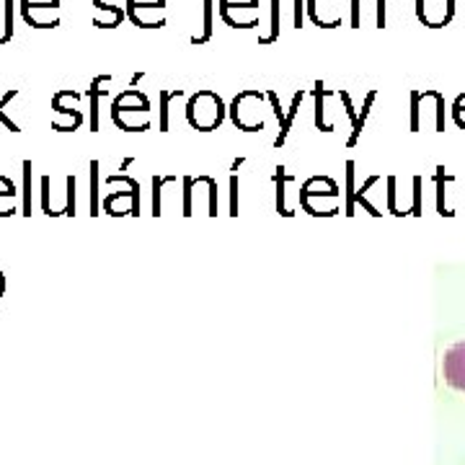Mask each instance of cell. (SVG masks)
<instances>
[{
	"instance_id": "obj_12",
	"label": "cell",
	"mask_w": 465,
	"mask_h": 465,
	"mask_svg": "<svg viewBox=\"0 0 465 465\" xmlns=\"http://www.w3.org/2000/svg\"><path fill=\"white\" fill-rule=\"evenodd\" d=\"M166 16V0H127V18L137 29H163Z\"/></svg>"
},
{
	"instance_id": "obj_24",
	"label": "cell",
	"mask_w": 465,
	"mask_h": 465,
	"mask_svg": "<svg viewBox=\"0 0 465 465\" xmlns=\"http://www.w3.org/2000/svg\"><path fill=\"white\" fill-rule=\"evenodd\" d=\"M213 11H215V0H202V26L200 32L189 39L192 45H207V42L213 39V32H215V29H213V24H215Z\"/></svg>"
},
{
	"instance_id": "obj_6",
	"label": "cell",
	"mask_w": 465,
	"mask_h": 465,
	"mask_svg": "<svg viewBox=\"0 0 465 465\" xmlns=\"http://www.w3.org/2000/svg\"><path fill=\"white\" fill-rule=\"evenodd\" d=\"M445 133V96L440 91H411V133Z\"/></svg>"
},
{
	"instance_id": "obj_27",
	"label": "cell",
	"mask_w": 465,
	"mask_h": 465,
	"mask_svg": "<svg viewBox=\"0 0 465 465\" xmlns=\"http://www.w3.org/2000/svg\"><path fill=\"white\" fill-rule=\"evenodd\" d=\"M14 0H0V45H8L14 39Z\"/></svg>"
},
{
	"instance_id": "obj_17",
	"label": "cell",
	"mask_w": 465,
	"mask_h": 465,
	"mask_svg": "<svg viewBox=\"0 0 465 465\" xmlns=\"http://www.w3.org/2000/svg\"><path fill=\"white\" fill-rule=\"evenodd\" d=\"M127 18V0H94V26L116 29Z\"/></svg>"
},
{
	"instance_id": "obj_22",
	"label": "cell",
	"mask_w": 465,
	"mask_h": 465,
	"mask_svg": "<svg viewBox=\"0 0 465 465\" xmlns=\"http://www.w3.org/2000/svg\"><path fill=\"white\" fill-rule=\"evenodd\" d=\"M375 99H378V91H370V94L365 96L362 112H357L354 122H351V133H349V137H347V148H354V145L360 143V134H362V130H365V124H367V119H370V112H372V104H375Z\"/></svg>"
},
{
	"instance_id": "obj_13",
	"label": "cell",
	"mask_w": 465,
	"mask_h": 465,
	"mask_svg": "<svg viewBox=\"0 0 465 465\" xmlns=\"http://www.w3.org/2000/svg\"><path fill=\"white\" fill-rule=\"evenodd\" d=\"M347 3L344 0H308L305 3V16L311 18L321 29H336L347 16Z\"/></svg>"
},
{
	"instance_id": "obj_11",
	"label": "cell",
	"mask_w": 465,
	"mask_h": 465,
	"mask_svg": "<svg viewBox=\"0 0 465 465\" xmlns=\"http://www.w3.org/2000/svg\"><path fill=\"white\" fill-rule=\"evenodd\" d=\"M21 18L32 29H57L63 21V5L60 0H21Z\"/></svg>"
},
{
	"instance_id": "obj_28",
	"label": "cell",
	"mask_w": 465,
	"mask_h": 465,
	"mask_svg": "<svg viewBox=\"0 0 465 465\" xmlns=\"http://www.w3.org/2000/svg\"><path fill=\"white\" fill-rule=\"evenodd\" d=\"M313 99H316V127L321 133H331L329 119H326V112H329V106H326V88H323L321 81L313 85Z\"/></svg>"
},
{
	"instance_id": "obj_20",
	"label": "cell",
	"mask_w": 465,
	"mask_h": 465,
	"mask_svg": "<svg viewBox=\"0 0 465 465\" xmlns=\"http://www.w3.org/2000/svg\"><path fill=\"white\" fill-rule=\"evenodd\" d=\"M182 88H163L158 91V133H168L171 130V112L176 99H182Z\"/></svg>"
},
{
	"instance_id": "obj_14",
	"label": "cell",
	"mask_w": 465,
	"mask_h": 465,
	"mask_svg": "<svg viewBox=\"0 0 465 465\" xmlns=\"http://www.w3.org/2000/svg\"><path fill=\"white\" fill-rule=\"evenodd\" d=\"M416 18L427 29H445L455 18V0H416Z\"/></svg>"
},
{
	"instance_id": "obj_35",
	"label": "cell",
	"mask_w": 465,
	"mask_h": 465,
	"mask_svg": "<svg viewBox=\"0 0 465 465\" xmlns=\"http://www.w3.org/2000/svg\"><path fill=\"white\" fill-rule=\"evenodd\" d=\"M305 21V0H295V29H302Z\"/></svg>"
},
{
	"instance_id": "obj_29",
	"label": "cell",
	"mask_w": 465,
	"mask_h": 465,
	"mask_svg": "<svg viewBox=\"0 0 465 465\" xmlns=\"http://www.w3.org/2000/svg\"><path fill=\"white\" fill-rule=\"evenodd\" d=\"M354 194H357V183H354V161H347V192H344V215L351 217L354 210H357V202H354Z\"/></svg>"
},
{
	"instance_id": "obj_1",
	"label": "cell",
	"mask_w": 465,
	"mask_h": 465,
	"mask_svg": "<svg viewBox=\"0 0 465 465\" xmlns=\"http://www.w3.org/2000/svg\"><path fill=\"white\" fill-rule=\"evenodd\" d=\"M112 122L122 133H145L153 124L150 99L137 88H124L112 99Z\"/></svg>"
},
{
	"instance_id": "obj_33",
	"label": "cell",
	"mask_w": 465,
	"mask_h": 465,
	"mask_svg": "<svg viewBox=\"0 0 465 465\" xmlns=\"http://www.w3.org/2000/svg\"><path fill=\"white\" fill-rule=\"evenodd\" d=\"M452 119H455V124L458 127H463L465 130V94H460L455 104H452Z\"/></svg>"
},
{
	"instance_id": "obj_8",
	"label": "cell",
	"mask_w": 465,
	"mask_h": 465,
	"mask_svg": "<svg viewBox=\"0 0 465 465\" xmlns=\"http://www.w3.org/2000/svg\"><path fill=\"white\" fill-rule=\"evenodd\" d=\"M42 213L50 217H73L75 215V176H63L57 186V179L42 176Z\"/></svg>"
},
{
	"instance_id": "obj_23",
	"label": "cell",
	"mask_w": 465,
	"mask_h": 465,
	"mask_svg": "<svg viewBox=\"0 0 465 465\" xmlns=\"http://www.w3.org/2000/svg\"><path fill=\"white\" fill-rule=\"evenodd\" d=\"M18 213L16 183L0 176V217H11Z\"/></svg>"
},
{
	"instance_id": "obj_5",
	"label": "cell",
	"mask_w": 465,
	"mask_h": 465,
	"mask_svg": "<svg viewBox=\"0 0 465 465\" xmlns=\"http://www.w3.org/2000/svg\"><path fill=\"white\" fill-rule=\"evenodd\" d=\"M106 194L101 200V213L112 217L140 215V183L130 176H109Z\"/></svg>"
},
{
	"instance_id": "obj_30",
	"label": "cell",
	"mask_w": 465,
	"mask_h": 465,
	"mask_svg": "<svg viewBox=\"0 0 465 465\" xmlns=\"http://www.w3.org/2000/svg\"><path fill=\"white\" fill-rule=\"evenodd\" d=\"M18 94H21L18 88H11V91H8V94H5V96L0 99V124H3L5 130H11V133H21V127H18V122H14L11 116L5 114V109L11 106V101L16 99Z\"/></svg>"
},
{
	"instance_id": "obj_21",
	"label": "cell",
	"mask_w": 465,
	"mask_h": 465,
	"mask_svg": "<svg viewBox=\"0 0 465 465\" xmlns=\"http://www.w3.org/2000/svg\"><path fill=\"white\" fill-rule=\"evenodd\" d=\"M295 183V176L287 173V168L277 166V173H274V186H277V213L282 217H292L295 210L287 204V186Z\"/></svg>"
},
{
	"instance_id": "obj_18",
	"label": "cell",
	"mask_w": 465,
	"mask_h": 465,
	"mask_svg": "<svg viewBox=\"0 0 465 465\" xmlns=\"http://www.w3.org/2000/svg\"><path fill=\"white\" fill-rule=\"evenodd\" d=\"M109 85H112V75H96L91 85H88V124H91V133H99L101 127V99L109 96Z\"/></svg>"
},
{
	"instance_id": "obj_3",
	"label": "cell",
	"mask_w": 465,
	"mask_h": 465,
	"mask_svg": "<svg viewBox=\"0 0 465 465\" xmlns=\"http://www.w3.org/2000/svg\"><path fill=\"white\" fill-rule=\"evenodd\" d=\"M272 104L266 99L264 91L256 88H246L241 91L228 106V116L231 122L241 130V133H262L266 127V116H269Z\"/></svg>"
},
{
	"instance_id": "obj_32",
	"label": "cell",
	"mask_w": 465,
	"mask_h": 465,
	"mask_svg": "<svg viewBox=\"0 0 465 465\" xmlns=\"http://www.w3.org/2000/svg\"><path fill=\"white\" fill-rule=\"evenodd\" d=\"M21 215L32 217V161H24V204Z\"/></svg>"
},
{
	"instance_id": "obj_34",
	"label": "cell",
	"mask_w": 465,
	"mask_h": 465,
	"mask_svg": "<svg viewBox=\"0 0 465 465\" xmlns=\"http://www.w3.org/2000/svg\"><path fill=\"white\" fill-rule=\"evenodd\" d=\"M231 215H238V176H235V171L231 173Z\"/></svg>"
},
{
	"instance_id": "obj_36",
	"label": "cell",
	"mask_w": 465,
	"mask_h": 465,
	"mask_svg": "<svg viewBox=\"0 0 465 465\" xmlns=\"http://www.w3.org/2000/svg\"><path fill=\"white\" fill-rule=\"evenodd\" d=\"M5 295V274L0 272V298Z\"/></svg>"
},
{
	"instance_id": "obj_19",
	"label": "cell",
	"mask_w": 465,
	"mask_h": 465,
	"mask_svg": "<svg viewBox=\"0 0 465 465\" xmlns=\"http://www.w3.org/2000/svg\"><path fill=\"white\" fill-rule=\"evenodd\" d=\"M280 18H282V0H269L262 26H259V45L266 47L280 39Z\"/></svg>"
},
{
	"instance_id": "obj_25",
	"label": "cell",
	"mask_w": 465,
	"mask_h": 465,
	"mask_svg": "<svg viewBox=\"0 0 465 465\" xmlns=\"http://www.w3.org/2000/svg\"><path fill=\"white\" fill-rule=\"evenodd\" d=\"M179 182L176 176H153V215L161 217L166 215L163 213V200H166V189L168 186H173V183Z\"/></svg>"
},
{
	"instance_id": "obj_15",
	"label": "cell",
	"mask_w": 465,
	"mask_h": 465,
	"mask_svg": "<svg viewBox=\"0 0 465 465\" xmlns=\"http://www.w3.org/2000/svg\"><path fill=\"white\" fill-rule=\"evenodd\" d=\"M372 24L375 29H385V0H351L349 3V26L362 29Z\"/></svg>"
},
{
	"instance_id": "obj_9",
	"label": "cell",
	"mask_w": 465,
	"mask_h": 465,
	"mask_svg": "<svg viewBox=\"0 0 465 465\" xmlns=\"http://www.w3.org/2000/svg\"><path fill=\"white\" fill-rule=\"evenodd\" d=\"M84 96L73 88H63L52 96V130L57 133H75L84 124Z\"/></svg>"
},
{
	"instance_id": "obj_10",
	"label": "cell",
	"mask_w": 465,
	"mask_h": 465,
	"mask_svg": "<svg viewBox=\"0 0 465 465\" xmlns=\"http://www.w3.org/2000/svg\"><path fill=\"white\" fill-rule=\"evenodd\" d=\"M217 14L231 29H259L264 18L262 0H220Z\"/></svg>"
},
{
	"instance_id": "obj_31",
	"label": "cell",
	"mask_w": 465,
	"mask_h": 465,
	"mask_svg": "<svg viewBox=\"0 0 465 465\" xmlns=\"http://www.w3.org/2000/svg\"><path fill=\"white\" fill-rule=\"evenodd\" d=\"M99 161H91V217L101 215V197H99Z\"/></svg>"
},
{
	"instance_id": "obj_7",
	"label": "cell",
	"mask_w": 465,
	"mask_h": 465,
	"mask_svg": "<svg viewBox=\"0 0 465 465\" xmlns=\"http://www.w3.org/2000/svg\"><path fill=\"white\" fill-rule=\"evenodd\" d=\"M202 213L207 217H217V182L210 176H183V202L182 215L192 217Z\"/></svg>"
},
{
	"instance_id": "obj_2",
	"label": "cell",
	"mask_w": 465,
	"mask_h": 465,
	"mask_svg": "<svg viewBox=\"0 0 465 465\" xmlns=\"http://www.w3.org/2000/svg\"><path fill=\"white\" fill-rule=\"evenodd\" d=\"M298 202L302 213H308L311 217H333L341 210V192H339V183L329 176H313L302 182Z\"/></svg>"
},
{
	"instance_id": "obj_16",
	"label": "cell",
	"mask_w": 465,
	"mask_h": 465,
	"mask_svg": "<svg viewBox=\"0 0 465 465\" xmlns=\"http://www.w3.org/2000/svg\"><path fill=\"white\" fill-rule=\"evenodd\" d=\"M442 375L452 391H460L465 393V341H458L445 351V360H442Z\"/></svg>"
},
{
	"instance_id": "obj_26",
	"label": "cell",
	"mask_w": 465,
	"mask_h": 465,
	"mask_svg": "<svg viewBox=\"0 0 465 465\" xmlns=\"http://www.w3.org/2000/svg\"><path fill=\"white\" fill-rule=\"evenodd\" d=\"M305 91H298L295 96H292V104H290V112L284 114V124H282V130H280V134H277V140H274V148L280 150L287 143V137H290V130H292V122H295V116H298L300 112V104L305 101Z\"/></svg>"
},
{
	"instance_id": "obj_4",
	"label": "cell",
	"mask_w": 465,
	"mask_h": 465,
	"mask_svg": "<svg viewBox=\"0 0 465 465\" xmlns=\"http://www.w3.org/2000/svg\"><path fill=\"white\" fill-rule=\"evenodd\" d=\"M186 122L192 124V130L197 133H213L217 130L225 116H228V106L220 94L210 91V88H202L197 94H192L186 101Z\"/></svg>"
}]
</instances>
